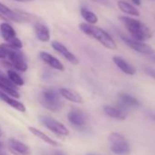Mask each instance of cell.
Listing matches in <instances>:
<instances>
[{"instance_id": "1", "label": "cell", "mask_w": 155, "mask_h": 155, "mask_svg": "<svg viewBox=\"0 0 155 155\" xmlns=\"http://www.w3.org/2000/svg\"><path fill=\"white\" fill-rule=\"evenodd\" d=\"M79 28L82 33H84L88 37L96 39L106 48L110 50H115L117 48L116 42L114 41L112 37L101 28L88 23H81L79 25Z\"/></svg>"}, {"instance_id": "2", "label": "cell", "mask_w": 155, "mask_h": 155, "mask_svg": "<svg viewBox=\"0 0 155 155\" xmlns=\"http://www.w3.org/2000/svg\"><path fill=\"white\" fill-rule=\"evenodd\" d=\"M119 19L123 23V25L134 39L139 41H144L151 38V30L143 22L126 16L119 17Z\"/></svg>"}, {"instance_id": "3", "label": "cell", "mask_w": 155, "mask_h": 155, "mask_svg": "<svg viewBox=\"0 0 155 155\" xmlns=\"http://www.w3.org/2000/svg\"><path fill=\"white\" fill-rule=\"evenodd\" d=\"M2 46L4 47L7 53V58L4 60V63L7 66L11 67L13 69L20 72H26L28 66L24 53L20 49L12 48L7 43L2 44Z\"/></svg>"}, {"instance_id": "4", "label": "cell", "mask_w": 155, "mask_h": 155, "mask_svg": "<svg viewBox=\"0 0 155 155\" xmlns=\"http://www.w3.org/2000/svg\"><path fill=\"white\" fill-rule=\"evenodd\" d=\"M39 102L45 109L53 112L59 111L64 105L59 91L55 89H46L42 91L39 95Z\"/></svg>"}, {"instance_id": "5", "label": "cell", "mask_w": 155, "mask_h": 155, "mask_svg": "<svg viewBox=\"0 0 155 155\" xmlns=\"http://www.w3.org/2000/svg\"><path fill=\"white\" fill-rule=\"evenodd\" d=\"M110 150L117 155H127L130 151L129 142L123 135L119 132H111L109 135Z\"/></svg>"}, {"instance_id": "6", "label": "cell", "mask_w": 155, "mask_h": 155, "mask_svg": "<svg viewBox=\"0 0 155 155\" xmlns=\"http://www.w3.org/2000/svg\"><path fill=\"white\" fill-rule=\"evenodd\" d=\"M0 35L6 41V43L12 48L18 49H21L23 48V42L18 38L15 28L9 23H1V25H0Z\"/></svg>"}, {"instance_id": "7", "label": "cell", "mask_w": 155, "mask_h": 155, "mask_svg": "<svg viewBox=\"0 0 155 155\" xmlns=\"http://www.w3.org/2000/svg\"><path fill=\"white\" fill-rule=\"evenodd\" d=\"M39 120L48 130H50L58 137H67L69 134L68 130L63 123L50 116L41 115L39 116Z\"/></svg>"}, {"instance_id": "8", "label": "cell", "mask_w": 155, "mask_h": 155, "mask_svg": "<svg viewBox=\"0 0 155 155\" xmlns=\"http://www.w3.org/2000/svg\"><path fill=\"white\" fill-rule=\"evenodd\" d=\"M0 15H2L3 18L16 22V23H22V22H28L31 20V17H29V14H27L22 11L13 10L5 4L0 2Z\"/></svg>"}, {"instance_id": "9", "label": "cell", "mask_w": 155, "mask_h": 155, "mask_svg": "<svg viewBox=\"0 0 155 155\" xmlns=\"http://www.w3.org/2000/svg\"><path fill=\"white\" fill-rule=\"evenodd\" d=\"M120 39L129 48H130L132 50H134L138 53L148 56V55H150V54L155 52L154 49L150 46L143 43L142 41H139V40H136L134 38H128L126 36H123V35H120Z\"/></svg>"}, {"instance_id": "10", "label": "cell", "mask_w": 155, "mask_h": 155, "mask_svg": "<svg viewBox=\"0 0 155 155\" xmlns=\"http://www.w3.org/2000/svg\"><path fill=\"white\" fill-rule=\"evenodd\" d=\"M51 47L55 51H57L59 55H61L70 64H72V65L79 64L80 60L78 58V57L74 53H72L63 43H61L58 40H52Z\"/></svg>"}, {"instance_id": "11", "label": "cell", "mask_w": 155, "mask_h": 155, "mask_svg": "<svg viewBox=\"0 0 155 155\" xmlns=\"http://www.w3.org/2000/svg\"><path fill=\"white\" fill-rule=\"evenodd\" d=\"M8 149L14 155H30V148L16 138H9L8 140Z\"/></svg>"}, {"instance_id": "12", "label": "cell", "mask_w": 155, "mask_h": 155, "mask_svg": "<svg viewBox=\"0 0 155 155\" xmlns=\"http://www.w3.org/2000/svg\"><path fill=\"white\" fill-rule=\"evenodd\" d=\"M68 120L70 124L76 128H82L87 122V117L85 113L80 109H72L68 113Z\"/></svg>"}, {"instance_id": "13", "label": "cell", "mask_w": 155, "mask_h": 155, "mask_svg": "<svg viewBox=\"0 0 155 155\" xmlns=\"http://www.w3.org/2000/svg\"><path fill=\"white\" fill-rule=\"evenodd\" d=\"M103 111L104 113L111 118V119H115V120H124L127 117H128V110L121 107L120 105L118 106H104L103 107Z\"/></svg>"}, {"instance_id": "14", "label": "cell", "mask_w": 155, "mask_h": 155, "mask_svg": "<svg viewBox=\"0 0 155 155\" xmlns=\"http://www.w3.org/2000/svg\"><path fill=\"white\" fill-rule=\"evenodd\" d=\"M39 58L45 64H47L48 66H49L53 69L63 71L65 68L63 63L58 58H56L55 56H53L52 54H50L47 51H40L39 52Z\"/></svg>"}, {"instance_id": "15", "label": "cell", "mask_w": 155, "mask_h": 155, "mask_svg": "<svg viewBox=\"0 0 155 155\" xmlns=\"http://www.w3.org/2000/svg\"><path fill=\"white\" fill-rule=\"evenodd\" d=\"M60 96L70 101L73 103H77V104H83L84 103V100L82 98V96L77 91H74L72 89L69 88H60L58 90Z\"/></svg>"}, {"instance_id": "16", "label": "cell", "mask_w": 155, "mask_h": 155, "mask_svg": "<svg viewBox=\"0 0 155 155\" xmlns=\"http://www.w3.org/2000/svg\"><path fill=\"white\" fill-rule=\"evenodd\" d=\"M34 32L36 38L41 42H48L50 40V30L43 22L37 21L34 24Z\"/></svg>"}, {"instance_id": "17", "label": "cell", "mask_w": 155, "mask_h": 155, "mask_svg": "<svg viewBox=\"0 0 155 155\" xmlns=\"http://www.w3.org/2000/svg\"><path fill=\"white\" fill-rule=\"evenodd\" d=\"M112 60L114 62V64L126 75H135L136 74V68L133 65H131L130 63H129L127 60H125L123 58L120 57V56H114L112 58Z\"/></svg>"}, {"instance_id": "18", "label": "cell", "mask_w": 155, "mask_h": 155, "mask_svg": "<svg viewBox=\"0 0 155 155\" xmlns=\"http://www.w3.org/2000/svg\"><path fill=\"white\" fill-rule=\"evenodd\" d=\"M0 100L3 101L5 103H7L8 105H9L10 107H12L13 109L17 110L18 111H20V112H26L27 110V108L26 106L18 101L16 98L12 97V96H9L6 93H4L3 91H0Z\"/></svg>"}, {"instance_id": "19", "label": "cell", "mask_w": 155, "mask_h": 155, "mask_svg": "<svg viewBox=\"0 0 155 155\" xmlns=\"http://www.w3.org/2000/svg\"><path fill=\"white\" fill-rule=\"evenodd\" d=\"M119 105L125 109L129 108H138L140 106V101L133 96L127 94V93H120L119 96Z\"/></svg>"}, {"instance_id": "20", "label": "cell", "mask_w": 155, "mask_h": 155, "mask_svg": "<svg viewBox=\"0 0 155 155\" xmlns=\"http://www.w3.org/2000/svg\"><path fill=\"white\" fill-rule=\"evenodd\" d=\"M28 130L34 136H36L38 139H40L41 140H43L45 143H48V144H49V145H51L53 147H58V146H60V144L57 140H53L52 138H50L49 136H48L46 133H44L43 131H41L40 130L37 129L35 127H28Z\"/></svg>"}, {"instance_id": "21", "label": "cell", "mask_w": 155, "mask_h": 155, "mask_svg": "<svg viewBox=\"0 0 155 155\" xmlns=\"http://www.w3.org/2000/svg\"><path fill=\"white\" fill-rule=\"evenodd\" d=\"M118 8L119 9L123 12L124 14L130 15V16H135V17H139L140 16V11L131 4H130L127 1H124V0H119L118 3Z\"/></svg>"}, {"instance_id": "22", "label": "cell", "mask_w": 155, "mask_h": 155, "mask_svg": "<svg viewBox=\"0 0 155 155\" xmlns=\"http://www.w3.org/2000/svg\"><path fill=\"white\" fill-rule=\"evenodd\" d=\"M0 91L9 96L16 98V99H18L20 97V94L17 90V86H15L12 82L0 81Z\"/></svg>"}, {"instance_id": "23", "label": "cell", "mask_w": 155, "mask_h": 155, "mask_svg": "<svg viewBox=\"0 0 155 155\" xmlns=\"http://www.w3.org/2000/svg\"><path fill=\"white\" fill-rule=\"evenodd\" d=\"M81 15L82 18L85 20V22L88 24L95 25L99 21L98 16L94 12H92L91 10L88 9L87 8H84V7L81 8Z\"/></svg>"}, {"instance_id": "24", "label": "cell", "mask_w": 155, "mask_h": 155, "mask_svg": "<svg viewBox=\"0 0 155 155\" xmlns=\"http://www.w3.org/2000/svg\"><path fill=\"white\" fill-rule=\"evenodd\" d=\"M7 76L8 78V80L17 87H22L24 86L25 84V81H24V79L13 68H9L8 69V72H7Z\"/></svg>"}, {"instance_id": "25", "label": "cell", "mask_w": 155, "mask_h": 155, "mask_svg": "<svg viewBox=\"0 0 155 155\" xmlns=\"http://www.w3.org/2000/svg\"><path fill=\"white\" fill-rule=\"evenodd\" d=\"M144 72H145L146 75H148L149 77H150V78H152L153 80H155V68L146 67L144 68Z\"/></svg>"}, {"instance_id": "26", "label": "cell", "mask_w": 155, "mask_h": 155, "mask_svg": "<svg viewBox=\"0 0 155 155\" xmlns=\"http://www.w3.org/2000/svg\"><path fill=\"white\" fill-rule=\"evenodd\" d=\"M92 1H94L95 3H98L101 6H104V7H108V8L112 7L110 0H92Z\"/></svg>"}, {"instance_id": "27", "label": "cell", "mask_w": 155, "mask_h": 155, "mask_svg": "<svg viewBox=\"0 0 155 155\" xmlns=\"http://www.w3.org/2000/svg\"><path fill=\"white\" fill-rule=\"evenodd\" d=\"M6 58H7L6 50L4 48V47L2 46V44H0V59H1V60H5Z\"/></svg>"}, {"instance_id": "28", "label": "cell", "mask_w": 155, "mask_h": 155, "mask_svg": "<svg viewBox=\"0 0 155 155\" xmlns=\"http://www.w3.org/2000/svg\"><path fill=\"white\" fill-rule=\"evenodd\" d=\"M0 81H2V82H11V81L8 80V76L5 75V74L1 71V69H0Z\"/></svg>"}, {"instance_id": "29", "label": "cell", "mask_w": 155, "mask_h": 155, "mask_svg": "<svg viewBox=\"0 0 155 155\" xmlns=\"http://www.w3.org/2000/svg\"><path fill=\"white\" fill-rule=\"evenodd\" d=\"M148 57H149V59H150L151 62L155 63V52L152 53V54H150V55H148Z\"/></svg>"}, {"instance_id": "30", "label": "cell", "mask_w": 155, "mask_h": 155, "mask_svg": "<svg viewBox=\"0 0 155 155\" xmlns=\"http://www.w3.org/2000/svg\"><path fill=\"white\" fill-rule=\"evenodd\" d=\"M148 116H149V118L150 119H151L152 120H154L155 121V113H153V112H148V114H147Z\"/></svg>"}, {"instance_id": "31", "label": "cell", "mask_w": 155, "mask_h": 155, "mask_svg": "<svg viewBox=\"0 0 155 155\" xmlns=\"http://www.w3.org/2000/svg\"><path fill=\"white\" fill-rule=\"evenodd\" d=\"M49 155H66V154H65L64 152L59 151V150H56V151H54V152L50 153Z\"/></svg>"}, {"instance_id": "32", "label": "cell", "mask_w": 155, "mask_h": 155, "mask_svg": "<svg viewBox=\"0 0 155 155\" xmlns=\"http://www.w3.org/2000/svg\"><path fill=\"white\" fill-rule=\"evenodd\" d=\"M0 155H7L6 151L3 150V147H2V142H0Z\"/></svg>"}, {"instance_id": "33", "label": "cell", "mask_w": 155, "mask_h": 155, "mask_svg": "<svg viewBox=\"0 0 155 155\" xmlns=\"http://www.w3.org/2000/svg\"><path fill=\"white\" fill-rule=\"evenodd\" d=\"M131 1L136 6H140L141 5V0H131Z\"/></svg>"}, {"instance_id": "34", "label": "cell", "mask_w": 155, "mask_h": 155, "mask_svg": "<svg viewBox=\"0 0 155 155\" xmlns=\"http://www.w3.org/2000/svg\"><path fill=\"white\" fill-rule=\"evenodd\" d=\"M13 1H17V2H30V1H33V0H13Z\"/></svg>"}, {"instance_id": "35", "label": "cell", "mask_w": 155, "mask_h": 155, "mask_svg": "<svg viewBox=\"0 0 155 155\" xmlns=\"http://www.w3.org/2000/svg\"><path fill=\"white\" fill-rule=\"evenodd\" d=\"M1 135H2V132H1V130H0V137H1Z\"/></svg>"}, {"instance_id": "36", "label": "cell", "mask_w": 155, "mask_h": 155, "mask_svg": "<svg viewBox=\"0 0 155 155\" xmlns=\"http://www.w3.org/2000/svg\"><path fill=\"white\" fill-rule=\"evenodd\" d=\"M87 155H95V154H87Z\"/></svg>"}]
</instances>
